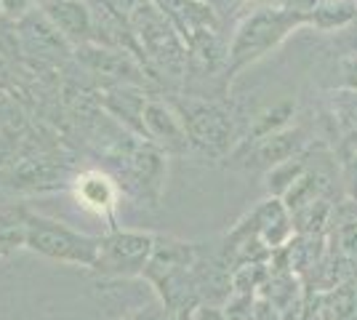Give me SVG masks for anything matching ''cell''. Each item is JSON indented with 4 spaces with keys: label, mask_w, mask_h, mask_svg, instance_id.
Instances as JSON below:
<instances>
[{
    "label": "cell",
    "mask_w": 357,
    "mask_h": 320,
    "mask_svg": "<svg viewBox=\"0 0 357 320\" xmlns=\"http://www.w3.org/2000/svg\"><path fill=\"white\" fill-rule=\"evenodd\" d=\"M136 27H139V35L144 40L147 51L160 59L165 67H181V51H178L176 38L171 35V27L165 24V19L155 11H144L139 8L136 11Z\"/></svg>",
    "instance_id": "4"
},
{
    "label": "cell",
    "mask_w": 357,
    "mask_h": 320,
    "mask_svg": "<svg viewBox=\"0 0 357 320\" xmlns=\"http://www.w3.org/2000/svg\"><path fill=\"white\" fill-rule=\"evenodd\" d=\"M190 131H192V137L197 142H203L206 147L213 144V147H222L227 137H229V131H232V125L227 121V115H224L222 109H216V107L211 105H200L195 107L192 112H190Z\"/></svg>",
    "instance_id": "6"
},
{
    "label": "cell",
    "mask_w": 357,
    "mask_h": 320,
    "mask_svg": "<svg viewBox=\"0 0 357 320\" xmlns=\"http://www.w3.org/2000/svg\"><path fill=\"white\" fill-rule=\"evenodd\" d=\"M298 144H301V134H298V131L272 134V137L261 139V144H259V158L267 160V163H285V160L298 150Z\"/></svg>",
    "instance_id": "9"
},
{
    "label": "cell",
    "mask_w": 357,
    "mask_h": 320,
    "mask_svg": "<svg viewBox=\"0 0 357 320\" xmlns=\"http://www.w3.org/2000/svg\"><path fill=\"white\" fill-rule=\"evenodd\" d=\"M45 14L56 22V27L67 35H86L89 32V14L77 0H54L45 3Z\"/></svg>",
    "instance_id": "8"
},
{
    "label": "cell",
    "mask_w": 357,
    "mask_h": 320,
    "mask_svg": "<svg viewBox=\"0 0 357 320\" xmlns=\"http://www.w3.org/2000/svg\"><path fill=\"white\" fill-rule=\"evenodd\" d=\"M45 3H54V0H45Z\"/></svg>",
    "instance_id": "14"
},
{
    "label": "cell",
    "mask_w": 357,
    "mask_h": 320,
    "mask_svg": "<svg viewBox=\"0 0 357 320\" xmlns=\"http://www.w3.org/2000/svg\"><path fill=\"white\" fill-rule=\"evenodd\" d=\"M310 16L301 11H259L248 16L238 30V38L229 51V70L235 73L248 61L264 56L269 48H275L296 24L307 22Z\"/></svg>",
    "instance_id": "2"
},
{
    "label": "cell",
    "mask_w": 357,
    "mask_h": 320,
    "mask_svg": "<svg viewBox=\"0 0 357 320\" xmlns=\"http://www.w3.org/2000/svg\"><path fill=\"white\" fill-rule=\"evenodd\" d=\"M75 195H77L83 208H89L93 213H109L115 208L118 190H115L112 179L105 176L102 171H86L75 182Z\"/></svg>",
    "instance_id": "5"
},
{
    "label": "cell",
    "mask_w": 357,
    "mask_h": 320,
    "mask_svg": "<svg viewBox=\"0 0 357 320\" xmlns=\"http://www.w3.org/2000/svg\"><path fill=\"white\" fill-rule=\"evenodd\" d=\"M291 112V105H283V107H278V109H272V112H267V118H272V123L275 125H280V123L285 121V115ZM253 137H269V123L261 118V123L256 125V131H253Z\"/></svg>",
    "instance_id": "12"
},
{
    "label": "cell",
    "mask_w": 357,
    "mask_h": 320,
    "mask_svg": "<svg viewBox=\"0 0 357 320\" xmlns=\"http://www.w3.org/2000/svg\"><path fill=\"white\" fill-rule=\"evenodd\" d=\"M27 248L43 254L48 259L67 261V264H83L93 267L99 257V238L80 235L75 229L64 227L54 219L27 213Z\"/></svg>",
    "instance_id": "1"
},
{
    "label": "cell",
    "mask_w": 357,
    "mask_h": 320,
    "mask_svg": "<svg viewBox=\"0 0 357 320\" xmlns=\"http://www.w3.org/2000/svg\"><path fill=\"white\" fill-rule=\"evenodd\" d=\"M27 241V211L0 213V251L19 248Z\"/></svg>",
    "instance_id": "10"
},
{
    "label": "cell",
    "mask_w": 357,
    "mask_h": 320,
    "mask_svg": "<svg viewBox=\"0 0 357 320\" xmlns=\"http://www.w3.org/2000/svg\"><path fill=\"white\" fill-rule=\"evenodd\" d=\"M192 320H227V315H224V307H206V305H200L192 312Z\"/></svg>",
    "instance_id": "13"
},
{
    "label": "cell",
    "mask_w": 357,
    "mask_h": 320,
    "mask_svg": "<svg viewBox=\"0 0 357 320\" xmlns=\"http://www.w3.org/2000/svg\"><path fill=\"white\" fill-rule=\"evenodd\" d=\"M144 123H147V131L155 139H160L171 147H184L187 144V128H181L178 118H174L165 105L158 102H149L144 109Z\"/></svg>",
    "instance_id": "7"
},
{
    "label": "cell",
    "mask_w": 357,
    "mask_h": 320,
    "mask_svg": "<svg viewBox=\"0 0 357 320\" xmlns=\"http://www.w3.org/2000/svg\"><path fill=\"white\" fill-rule=\"evenodd\" d=\"M123 320H192V318H176L165 310L160 302H152L147 307H136L128 315H123Z\"/></svg>",
    "instance_id": "11"
},
{
    "label": "cell",
    "mask_w": 357,
    "mask_h": 320,
    "mask_svg": "<svg viewBox=\"0 0 357 320\" xmlns=\"http://www.w3.org/2000/svg\"><path fill=\"white\" fill-rule=\"evenodd\" d=\"M155 251V235L115 229L107 238H99V257L93 270L107 277H134L144 275Z\"/></svg>",
    "instance_id": "3"
}]
</instances>
